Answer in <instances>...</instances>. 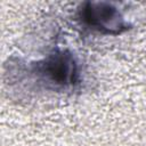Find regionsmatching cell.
Wrapping results in <instances>:
<instances>
[{"mask_svg": "<svg viewBox=\"0 0 146 146\" xmlns=\"http://www.w3.org/2000/svg\"><path fill=\"white\" fill-rule=\"evenodd\" d=\"M38 71L50 82L67 87L78 81V65L68 51H56L38 65Z\"/></svg>", "mask_w": 146, "mask_h": 146, "instance_id": "obj_2", "label": "cell"}, {"mask_svg": "<svg viewBox=\"0 0 146 146\" xmlns=\"http://www.w3.org/2000/svg\"><path fill=\"white\" fill-rule=\"evenodd\" d=\"M81 18L89 27L106 34H119L128 29V24L119 10L104 2L86 3L81 11Z\"/></svg>", "mask_w": 146, "mask_h": 146, "instance_id": "obj_1", "label": "cell"}]
</instances>
